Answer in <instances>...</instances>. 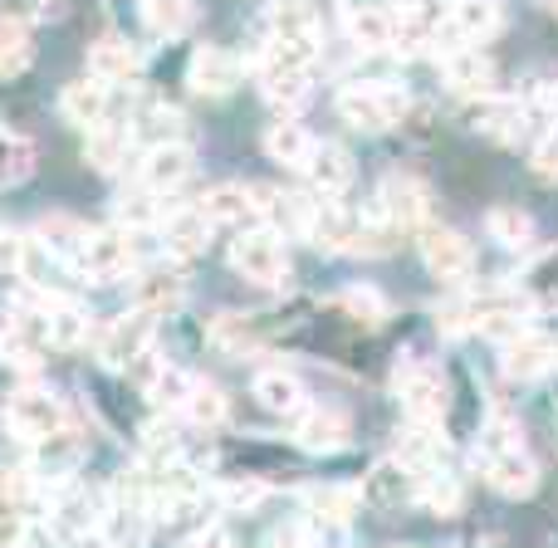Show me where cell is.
Here are the masks:
<instances>
[{"label": "cell", "mask_w": 558, "mask_h": 548, "mask_svg": "<svg viewBox=\"0 0 558 548\" xmlns=\"http://www.w3.org/2000/svg\"><path fill=\"white\" fill-rule=\"evenodd\" d=\"M481 471H485V480H490L500 495H510V500H520V495H530L534 485H539V461H534V451L524 446V436L514 431L510 422L485 426Z\"/></svg>", "instance_id": "1"}, {"label": "cell", "mask_w": 558, "mask_h": 548, "mask_svg": "<svg viewBox=\"0 0 558 548\" xmlns=\"http://www.w3.org/2000/svg\"><path fill=\"white\" fill-rule=\"evenodd\" d=\"M407 108H412V98L397 84H348L338 94V113L357 133H387V127H397L407 118Z\"/></svg>", "instance_id": "2"}, {"label": "cell", "mask_w": 558, "mask_h": 548, "mask_svg": "<svg viewBox=\"0 0 558 548\" xmlns=\"http://www.w3.org/2000/svg\"><path fill=\"white\" fill-rule=\"evenodd\" d=\"M231 270L260 289H279L289 279V255H284V235L251 226L231 241Z\"/></svg>", "instance_id": "3"}, {"label": "cell", "mask_w": 558, "mask_h": 548, "mask_svg": "<svg viewBox=\"0 0 558 548\" xmlns=\"http://www.w3.org/2000/svg\"><path fill=\"white\" fill-rule=\"evenodd\" d=\"M5 426H10L15 441L39 446V441H49V436L64 431V406H59L54 392L25 382V387H15V392L5 397Z\"/></svg>", "instance_id": "4"}, {"label": "cell", "mask_w": 558, "mask_h": 548, "mask_svg": "<svg viewBox=\"0 0 558 548\" xmlns=\"http://www.w3.org/2000/svg\"><path fill=\"white\" fill-rule=\"evenodd\" d=\"M255 78H260L270 103L294 108V103H304V94H308V59L294 54L289 45H279V39H265L260 59H255Z\"/></svg>", "instance_id": "5"}, {"label": "cell", "mask_w": 558, "mask_h": 548, "mask_svg": "<svg viewBox=\"0 0 558 548\" xmlns=\"http://www.w3.org/2000/svg\"><path fill=\"white\" fill-rule=\"evenodd\" d=\"M133 235L123 231V226H104V231H88L84 245H78L74 255V270L84 279H94V284H113V279H123L133 270Z\"/></svg>", "instance_id": "6"}, {"label": "cell", "mask_w": 558, "mask_h": 548, "mask_svg": "<svg viewBox=\"0 0 558 548\" xmlns=\"http://www.w3.org/2000/svg\"><path fill=\"white\" fill-rule=\"evenodd\" d=\"M153 333H157V314L133 304L123 318L98 328V357H104L108 367H137L153 353Z\"/></svg>", "instance_id": "7"}, {"label": "cell", "mask_w": 558, "mask_h": 548, "mask_svg": "<svg viewBox=\"0 0 558 548\" xmlns=\"http://www.w3.org/2000/svg\"><path fill=\"white\" fill-rule=\"evenodd\" d=\"M416 245H422L426 270H432L436 279H446V284H461L475 265L471 241H465L461 231H451V226H422V241Z\"/></svg>", "instance_id": "8"}, {"label": "cell", "mask_w": 558, "mask_h": 548, "mask_svg": "<svg viewBox=\"0 0 558 548\" xmlns=\"http://www.w3.org/2000/svg\"><path fill=\"white\" fill-rule=\"evenodd\" d=\"M397 397H402V406H407L412 422H441L446 402H451L446 377L436 373V367H426V363H412V367L397 373Z\"/></svg>", "instance_id": "9"}, {"label": "cell", "mask_w": 558, "mask_h": 548, "mask_svg": "<svg viewBox=\"0 0 558 548\" xmlns=\"http://www.w3.org/2000/svg\"><path fill=\"white\" fill-rule=\"evenodd\" d=\"M318 35H324V25H318V10L308 0H275L270 5V39L304 54L308 64L318 59Z\"/></svg>", "instance_id": "10"}, {"label": "cell", "mask_w": 558, "mask_h": 548, "mask_svg": "<svg viewBox=\"0 0 558 548\" xmlns=\"http://www.w3.org/2000/svg\"><path fill=\"white\" fill-rule=\"evenodd\" d=\"M255 192V211H260V226L275 235H308V221H314V202L294 192H279V186H251Z\"/></svg>", "instance_id": "11"}, {"label": "cell", "mask_w": 558, "mask_h": 548, "mask_svg": "<svg viewBox=\"0 0 558 548\" xmlns=\"http://www.w3.org/2000/svg\"><path fill=\"white\" fill-rule=\"evenodd\" d=\"M363 221L367 216H353L338 196H328L324 206H314V221H308V241L318 251H357V235H363Z\"/></svg>", "instance_id": "12"}, {"label": "cell", "mask_w": 558, "mask_h": 548, "mask_svg": "<svg viewBox=\"0 0 558 548\" xmlns=\"http://www.w3.org/2000/svg\"><path fill=\"white\" fill-rule=\"evenodd\" d=\"M29 539V480L0 465V548H25Z\"/></svg>", "instance_id": "13"}, {"label": "cell", "mask_w": 558, "mask_h": 548, "mask_svg": "<svg viewBox=\"0 0 558 548\" xmlns=\"http://www.w3.org/2000/svg\"><path fill=\"white\" fill-rule=\"evenodd\" d=\"M186 176H192V153H186L182 143L147 147V153H143V167H137V186H147V192H157V196L177 192Z\"/></svg>", "instance_id": "14"}, {"label": "cell", "mask_w": 558, "mask_h": 548, "mask_svg": "<svg viewBox=\"0 0 558 548\" xmlns=\"http://www.w3.org/2000/svg\"><path fill=\"white\" fill-rule=\"evenodd\" d=\"M558 363V343L544 333H514L510 343H505V373L514 377V382H534V377H544L549 367Z\"/></svg>", "instance_id": "15"}, {"label": "cell", "mask_w": 558, "mask_h": 548, "mask_svg": "<svg viewBox=\"0 0 558 548\" xmlns=\"http://www.w3.org/2000/svg\"><path fill=\"white\" fill-rule=\"evenodd\" d=\"M59 113H64L74 127H88V133L104 127L108 123V84L104 78H94V74L74 78V84L59 94Z\"/></svg>", "instance_id": "16"}, {"label": "cell", "mask_w": 558, "mask_h": 548, "mask_svg": "<svg viewBox=\"0 0 558 548\" xmlns=\"http://www.w3.org/2000/svg\"><path fill=\"white\" fill-rule=\"evenodd\" d=\"M202 211L211 216V226H231V231H251V226H260V211H255V192L251 186H211V192L202 196Z\"/></svg>", "instance_id": "17"}, {"label": "cell", "mask_w": 558, "mask_h": 548, "mask_svg": "<svg viewBox=\"0 0 558 548\" xmlns=\"http://www.w3.org/2000/svg\"><path fill=\"white\" fill-rule=\"evenodd\" d=\"M255 402L275 416H304L308 412V392L289 367H265V373L255 377Z\"/></svg>", "instance_id": "18"}, {"label": "cell", "mask_w": 558, "mask_h": 548, "mask_svg": "<svg viewBox=\"0 0 558 548\" xmlns=\"http://www.w3.org/2000/svg\"><path fill=\"white\" fill-rule=\"evenodd\" d=\"M211 216L202 211V206H177L172 216H162V245L172 255H202L206 251V241H211Z\"/></svg>", "instance_id": "19"}, {"label": "cell", "mask_w": 558, "mask_h": 548, "mask_svg": "<svg viewBox=\"0 0 558 548\" xmlns=\"http://www.w3.org/2000/svg\"><path fill=\"white\" fill-rule=\"evenodd\" d=\"M446 20H451V29L465 45H485L490 35H500L505 10H500V0H451Z\"/></svg>", "instance_id": "20"}, {"label": "cell", "mask_w": 558, "mask_h": 548, "mask_svg": "<svg viewBox=\"0 0 558 548\" xmlns=\"http://www.w3.org/2000/svg\"><path fill=\"white\" fill-rule=\"evenodd\" d=\"M446 84L461 94H490L495 88V59L481 45H461L446 54Z\"/></svg>", "instance_id": "21"}, {"label": "cell", "mask_w": 558, "mask_h": 548, "mask_svg": "<svg viewBox=\"0 0 558 548\" xmlns=\"http://www.w3.org/2000/svg\"><path fill=\"white\" fill-rule=\"evenodd\" d=\"M241 84V59L231 49H196L192 59V88L206 98H221Z\"/></svg>", "instance_id": "22"}, {"label": "cell", "mask_w": 558, "mask_h": 548, "mask_svg": "<svg viewBox=\"0 0 558 548\" xmlns=\"http://www.w3.org/2000/svg\"><path fill=\"white\" fill-rule=\"evenodd\" d=\"M304 182L314 186V192H324V196H343L348 182H353V157H348L343 147H333V143H318L314 157L304 162Z\"/></svg>", "instance_id": "23"}, {"label": "cell", "mask_w": 558, "mask_h": 548, "mask_svg": "<svg viewBox=\"0 0 558 548\" xmlns=\"http://www.w3.org/2000/svg\"><path fill=\"white\" fill-rule=\"evenodd\" d=\"M441 39H446V20L436 25L422 5L397 10V29H392V49H397V54H426V49H436Z\"/></svg>", "instance_id": "24"}, {"label": "cell", "mask_w": 558, "mask_h": 548, "mask_svg": "<svg viewBox=\"0 0 558 548\" xmlns=\"http://www.w3.org/2000/svg\"><path fill=\"white\" fill-rule=\"evenodd\" d=\"M88 69H94V78H104V84H128V78L137 74V49L128 45L123 35H104L88 45Z\"/></svg>", "instance_id": "25"}, {"label": "cell", "mask_w": 558, "mask_h": 548, "mask_svg": "<svg viewBox=\"0 0 558 548\" xmlns=\"http://www.w3.org/2000/svg\"><path fill=\"white\" fill-rule=\"evenodd\" d=\"M294 436L304 451H338V446H348V416L333 412V406H308V412L299 416Z\"/></svg>", "instance_id": "26"}, {"label": "cell", "mask_w": 558, "mask_h": 548, "mask_svg": "<svg viewBox=\"0 0 558 548\" xmlns=\"http://www.w3.org/2000/svg\"><path fill=\"white\" fill-rule=\"evenodd\" d=\"M392 29H397V10H387L383 0L348 10V35H353L357 49H392Z\"/></svg>", "instance_id": "27"}, {"label": "cell", "mask_w": 558, "mask_h": 548, "mask_svg": "<svg viewBox=\"0 0 558 548\" xmlns=\"http://www.w3.org/2000/svg\"><path fill=\"white\" fill-rule=\"evenodd\" d=\"M314 147H318L314 133H308L304 123H294V118H279V123H270V133H265V153H270L279 167H299V172H304Z\"/></svg>", "instance_id": "28"}, {"label": "cell", "mask_w": 558, "mask_h": 548, "mask_svg": "<svg viewBox=\"0 0 558 548\" xmlns=\"http://www.w3.org/2000/svg\"><path fill=\"white\" fill-rule=\"evenodd\" d=\"M383 211L392 216L397 226H422L426 221V186L416 176H387L383 186Z\"/></svg>", "instance_id": "29"}, {"label": "cell", "mask_w": 558, "mask_h": 548, "mask_svg": "<svg viewBox=\"0 0 558 548\" xmlns=\"http://www.w3.org/2000/svg\"><path fill=\"white\" fill-rule=\"evenodd\" d=\"M471 123L481 127V133L510 143V137L524 133V103H520V98H485V103L471 108Z\"/></svg>", "instance_id": "30"}, {"label": "cell", "mask_w": 558, "mask_h": 548, "mask_svg": "<svg viewBox=\"0 0 558 548\" xmlns=\"http://www.w3.org/2000/svg\"><path fill=\"white\" fill-rule=\"evenodd\" d=\"M397 461H402L407 471H416V475L436 471V461H441V436H436V422L407 426L402 441H397Z\"/></svg>", "instance_id": "31"}, {"label": "cell", "mask_w": 558, "mask_h": 548, "mask_svg": "<svg viewBox=\"0 0 558 548\" xmlns=\"http://www.w3.org/2000/svg\"><path fill=\"white\" fill-rule=\"evenodd\" d=\"M177 299H182V275L162 270V265H153V270L137 275V289H133L137 308H153V314L162 318L167 308H177Z\"/></svg>", "instance_id": "32"}, {"label": "cell", "mask_w": 558, "mask_h": 548, "mask_svg": "<svg viewBox=\"0 0 558 548\" xmlns=\"http://www.w3.org/2000/svg\"><path fill=\"white\" fill-rule=\"evenodd\" d=\"M520 294L530 299V308H544V314H554V308H558V245H554V251H544L539 260L524 270Z\"/></svg>", "instance_id": "33"}, {"label": "cell", "mask_w": 558, "mask_h": 548, "mask_svg": "<svg viewBox=\"0 0 558 548\" xmlns=\"http://www.w3.org/2000/svg\"><path fill=\"white\" fill-rule=\"evenodd\" d=\"M177 412H182V422L196 426V431H216V426L226 422V397L216 392L211 382H192Z\"/></svg>", "instance_id": "34"}, {"label": "cell", "mask_w": 558, "mask_h": 548, "mask_svg": "<svg viewBox=\"0 0 558 548\" xmlns=\"http://www.w3.org/2000/svg\"><path fill=\"white\" fill-rule=\"evenodd\" d=\"M29 59H35V39L25 35V25L5 20V25H0V84H10V78L25 74Z\"/></svg>", "instance_id": "35"}, {"label": "cell", "mask_w": 558, "mask_h": 548, "mask_svg": "<svg viewBox=\"0 0 558 548\" xmlns=\"http://www.w3.org/2000/svg\"><path fill=\"white\" fill-rule=\"evenodd\" d=\"M133 137H143L147 147H162V143H177L182 137V113L167 103H153L133 118Z\"/></svg>", "instance_id": "36"}, {"label": "cell", "mask_w": 558, "mask_h": 548, "mask_svg": "<svg viewBox=\"0 0 558 548\" xmlns=\"http://www.w3.org/2000/svg\"><path fill=\"white\" fill-rule=\"evenodd\" d=\"M143 20H147V29H153V35L172 39V35H182V29L196 20V5H192V0H143Z\"/></svg>", "instance_id": "37"}, {"label": "cell", "mask_w": 558, "mask_h": 548, "mask_svg": "<svg viewBox=\"0 0 558 548\" xmlns=\"http://www.w3.org/2000/svg\"><path fill=\"white\" fill-rule=\"evenodd\" d=\"M416 504L432 514H456L461 510V485H456L451 475L426 471V475H416Z\"/></svg>", "instance_id": "38"}, {"label": "cell", "mask_w": 558, "mask_h": 548, "mask_svg": "<svg viewBox=\"0 0 558 548\" xmlns=\"http://www.w3.org/2000/svg\"><path fill=\"white\" fill-rule=\"evenodd\" d=\"M94 338V324L88 314L74 304V299H54V343L59 348H84Z\"/></svg>", "instance_id": "39"}, {"label": "cell", "mask_w": 558, "mask_h": 548, "mask_svg": "<svg viewBox=\"0 0 558 548\" xmlns=\"http://www.w3.org/2000/svg\"><path fill=\"white\" fill-rule=\"evenodd\" d=\"M35 235H39V241H45L64 265H74V255H78V245H84V235H88V231H84L78 221H69V216H49V221L39 226Z\"/></svg>", "instance_id": "40"}, {"label": "cell", "mask_w": 558, "mask_h": 548, "mask_svg": "<svg viewBox=\"0 0 558 548\" xmlns=\"http://www.w3.org/2000/svg\"><path fill=\"white\" fill-rule=\"evenodd\" d=\"M485 226H490V235L500 245H530V235H534L530 211H514V206H495V211L485 216Z\"/></svg>", "instance_id": "41"}, {"label": "cell", "mask_w": 558, "mask_h": 548, "mask_svg": "<svg viewBox=\"0 0 558 548\" xmlns=\"http://www.w3.org/2000/svg\"><path fill=\"white\" fill-rule=\"evenodd\" d=\"M128 157V133H118V127H94V137H88V162L104 167V172H113V167H123Z\"/></svg>", "instance_id": "42"}, {"label": "cell", "mask_w": 558, "mask_h": 548, "mask_svg": "<svg viewBox=\"0 0 558 548\" xmlns=\"http://www.w3.org/2000/svg\"><path fill=\"white\" fill-rule=\"evenodd\" d=\"M186 387H192V377L177 373L172 363H157V357H153V373H147V392H153L157 402H162V406H182Z\"/></svg>", "instance_id": "43"}, {"label": "cell", "mask_w": 558, "mask_h": 548, "mask_svg": "<svg viewBox=\"0 0 558 548\" xmlns=\"http://www.w3.org/2000/svg\"><path fill=\"white\" fill-rule=\"evenodd\" d=\"M29 167H35L29 143H20V137H10L0 127V182H20V176H29Z\"/></svg>", "instance_id": "44"}, {"label": "cell", "mask_w": 558, "mask_h": 548, "mask_svg": "<svg viewBox=\"0 0 558 548\" xmlns=\"http://www.w3.org/2000/svg\"><path fill=\"white\" fill-rule=\"evenodd\" d=\"M118 221L123 226H157V192H147V186L128 192L123 202H118Z\"/></svg>", "instance_id": "45"}, {"label": "cell", "mask_w": 558, "mask_h": 548, "mask_svg": "<svg viewBox=\"0 0 558 548\" xmlns=\"http://www.w3.org/2000/svg\"><path fill=\"white\" fill-rule=\"evenodd\" d=\"M308 504H314L318 524H348V514H353V495L348 490H314Z\"/></svg>", "instance_id": "46"}, {"label": "cell", "mask_w": 558, "mask_h": 548, "mask_svg": "<svg viewBox=\"0 0 558 548\" xmlns=\"http://www.w3.org/2000/svg\"><path fill=\"white\" fill-rule=\"evenodd\" d=\"M59 520H64L74 534H88L98 524V510H94V500H88L84 490H69L64 500H59Z\"/></svg>", "instance_id": "47"}, {"label": "cell", "mask_w": 558, "mask_h": 548, "mask_svg": "<svg viewBox=\"0 0 558 548\" xmlns=\"http://www.w3.org/2000/svg\"><path fill=\"white\" fill-rule=\"evenodd\" d=\"M338 314H353L357 324H377V318H383V294H373V289H348V294H338Z\"/></svg>", "instance_id": "48"}, {"label": "cell", "mask_w": 558, "mask_h": 548, "mask_svg": "<svg viewBox=\"0 0 558 548\" xmlns=\"http://www.w3.org/2000/svg\"><path fill=\"white\" fill-rule=\"evenodd\" d=\"M0 15L15 20V25H29V20L59 15V0H0Z\"/></svg>", "instance_id": "49"}, {"label": "cell", "mask_w": 558, "mask_h": 548, "mask_svg": "<svg viewBox=\"0 0 558 548\" xmlns=\"http://www.w3.org/2000/svg\"><path fill=\"white\" fill-rule=\"evenodd\" d=\"M221 500L231 504V510H251V504H260V500H265V485H260V480L226 485V490H221Z\"/></svg>", "instance_id": "50"}, {"label": "cell", "mask_w": 558, "mask_h": 548, "mask_svg": "<svg viewBox=\"0 0 558 548\" xmlns=\"http://www.w3.org/2000/svg\"><path fill=\"white\" fill-rule=\"evenodd\" d=\"M534 172H539V176H558V127L549 137H539V143H534Z\"/></svg>", "instance_id": "51"}, {"label": "cell", "mask_w": 558, "mask_h": 548, "mask_svg": "<svg viewBox=\"0 0 558 548\" xmlns=\"http://www.w3.org/2000/svg\"><path fill=\"white\" fill-rule=\"evenodd\" d=\"M20 260H25V235H15V231H0V270L20 275Z\"/></svg>", "instance_id": "52"}, {"label": "cell", "mask_w": 558, "mask_h": 548, "mask_svg": "<svg viewBox=\"0 0 558 548\" xmlns=\"http://www.w3.org/2000/svg\"><path fill=\"white\" fill-rule=\"evenodd\" d=\"M186 548H231V534L216 529V524H206V529H196L192 539H186Z\"/></svg>", "instance_id": "53"}, {"label": "cell", "mask_w": 558, "mask_h": 548, "mask_svg": "<svg viewBox=\"0 0 558 548\" xmlns=\"http://www.w3.org/2000/svg\"><path fill=\"white\" fill-rule=\"evenodd\" d=\"M544 5H549V10H554V15H558V0H544Z\"/></svg>", "instance_id": "54"}, {"label": "cell", "mask_w": 558, "mask_h": 548, "mask_svg": "<svg viewBox=\"0 0 558 548\" xmlns=\"http://www.w3.org/2000/svg\"><path fill=\"white\" fill-rule=\"evenodd\" d=\"M98 548H104V544H98Z\"/></svg>", "instance_id": "55"}, {"label": "cell", "mask_w": 558, "mask_h": 548, "mask_svg": "<svg viewBox=\"0 0 558 548\" xmlns=\"http://www.w3.org/2000/svg\"><path fill=\"white\" fill-rule=\"evenodd\" d=\"M402 548H407V544H402Z\"/></svg>", "instance_id": "56"}]
</instances>
